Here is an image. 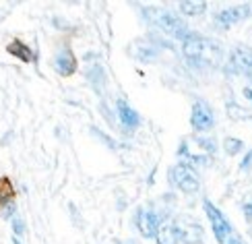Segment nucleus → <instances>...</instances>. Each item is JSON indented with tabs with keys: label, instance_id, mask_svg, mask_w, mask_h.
<instances>
[{
	"label": "nucleus",
	"instance_id": "13",
	"mask_svg": "<svg viewBox=\"0 0 252 244\" xmlns=\"http://www.w3.org/2000/svg\"><path fill=\"white\" fill-rule=\"evenodd\" d=\"M13 199H15V188H13L10 178H6V176L0 178V211L13 203Z\"/></svg>",
	"mask_w": 252,
	"mask_h": 244
},
{
	"label": "nucleus",
	"instance_id": "14",
	"mask_svg": "<svg viewBox=\"0 0 252 244\" xmlns=\"http://www.w3.org/2000/svg\"><path fill=\"white\" fill-rule=\"evenodd\" d=\"M155 238H157V244H178V242H180V236H178L176 226H163V228H159V230H157V234H155Z\"/></svg>",
	"mask_w": 252,
	"mask_h": 244
},
{
	"label": "nucleus",
	"instance_id": "5",
	"mask_svg": "<svg viewBox=\"0 0 252 244\" xmlns=\"http://www.w3.org/2000/svg\"><path fill=\"white\" fill-rule=\"evenodd\" d=\"M192 126L196 131H209L211 126L215 124V118H213V112L209 108L207 102H196L194 108H192V118H190Z\"/></svg>",
	"mask_w": 252,
	"mask_h": 244
},
{
	"label": "nucleus",
	"instance_id": "6",
	"mask_svg": "<svg viewBox=\"0 0 252 244\" xmlns=\"http://www.w3.org/2000/svg\"><path fill=\"white\" fill-rule=\"evenodd\" d=\"M136 228L145 238H153L159 230V217H157L153 211H141L136 215Z\"/></svg>",
	"mask_w": 252,
	"mask_h": 244
},
{
	"label": "nucleus",
	"instance_id": "20",
	"mask_svg": "<svg viewBox=\"0 0 252 244\" xmlns=\"http://www.w3.org/2000/svg\"><path fill=\"white\" fill-rule=\"evenodd\" d=\"M227 244H242V242H240L238 238H229V240H227Z\"/></svg>",
	"mask_w": 252,
	"mask_h": 244
},
{
	"label": "nucleus",
	"instance_id": "16",
	"mask_svg": "<svg viewBox=\"0 0 252 244\" xmlns=\"http://www.w3.org/2000/svg\"><path fill=\"white\" fill-rule=\"evenodd\" d=\"M225 151L229 153V155H236L238 151H242V147H244V143L240 141V139H225Z\"/></svg>",
	"mask_w": 252,
	"mask_h": 244
},
{
	"label": "nucleus",
	"instance_id": "4",
	"mask_svg": "<svg viewBox=\"0 0 252 244\" xmlns=\"http://www.w3.org/2000/svg\"><path fill=\"white\" fill-rule=\"evenodd\" d=\"M205 211H207V217H209V221H211V226H213V234H215L217 242H225L227 236H229V232H232L229 221L223 217V213L211 203V201H205Z\"/></svg>",
	"mask_w": 252,
	"mask_h": 244
},
{
	"label": "nucleus",
	"instance_id": "8",
	"mask_svg": "<svg viewBox=\"0 0 252 244\" xmlns=\"http://www.w3.org/2000/svg\"><path fill=\"white\" fill-rule=\"evenodd\" d=\"M54 69L58 70V75H62V77H70L72 72L77 70V58H75V54H72L68 48L60 50V52H58V56L54 58Z\"/></svg>",
	"mask_w": 252,
	"mask_h": 244
},
{
	"label": "nucleus",
	"instance_id": "1",
	"mask_svg": "<svg viewBox=\"0 0 252 244\" xmlns=\"http://www.w3.org/2000/svg\"><path fill=\"white\" fill-rule=\"evenodd\" d=\"M182 52L186 58H190L192 62H201V65H219V60L223 56V50L217 41L194 34L184 39Z\"/></svg>",
	"mask_w": 252,
	"mask_h": 244
},
{
	"label": "nucleus",
	"instance_id": "11",
	"mask_svg": "<svg viewBox=\"0 0 252 244\" xmlns=\"http://www.w3.org/2000/svg\"><path fill=\"white\" fill-rule=\"evenodd\" d=\"M118 114H120V120H122V124L126 126V129H136L139 122H141L139 114H136L124 100H118Z\"/></svg>",
	"mask_w": 252,
	"mask_h": 244
},
{
	"label": "nucleus",
	"instance_id": "3",
	"mask_svg": "<svg viewBox=\"0 0 252 244\" xmlns=\"http://www.w3.org/2000/svg\"><path fill=\"white\" fill-rule=\"evenodd\" d=\"M155 23L159 25L165 34H170L178 39H186L188 35H190V29H188V25L184 23V21L178 17V15H172V13H159L155 17Z\"/></svg>",
	"mask_w": 252,
	"mask_h": 244
},
{
	"label": "nucleus",
	"instance_id": "10",
	"mask_svg": "<svg viewBox=\"0 0 252 244\" xmlns=\"http://www.w3.org/2000/svg\"><path fill=\"white\" fill-rule=\"evenodd\" d=\"M250 15V6L248 4H242V6H234V8H227V10H221L217 15V21L221 25H234L238 21H242Z\"/></svg>",
	"mask_w": 252,
	"mask_h": 244
},
{
	"label": "nucleus",
	"instance_id": "7",
	"mask_svg": "<svg viewBox=\"0 0 252 244\" xmlns=\"http://www.w3.org/2000/svg\"><path fill=\"white\" fill-rule=\"evenodd\" d=\"M232 70L236 72H250L252 70V50L246 48V46H238L234 52H232Z\"/></svg>",
	"mask_w": 252,
	"mask_h": 244
},
{
	"label": "nucleus",
	"instance_id": "19",
	"mask_svg": "<svg viewBox=\"0 0 252 244\" xmlns=\"http://www.w3.org/2000/svg\"><path fill=\"white\" fill-rule=\"evenodd\" d=\"M244 95L252 100V87H246V89H244Z\"/></svg>",
	"mask_w": 252,
	"mask_h": 244
},
{
	"label": "nucleus",
	"instance_id": "17",
	"mask_svg": "<svg viewBox=\"0 0 252 244\" xmlns=\"http://www.w3.org/2000/svg\"><path fill=\"white\" fill-rule=\"evenodd\" d=\"M13 230H15L17 236H23L25 234V224H23V219H21L19 215L13 219Z\"/></svg>",
	"mask_w": 252,
	"mask_h": 244
},
{
	"label": "nucleus",
	"instance_id": "9",
	"mask_svg": "<svg viewBox=\"0 0 252 244\" xmlns=\"http://www.w3.org/2000/svg\"><path fill=\"white\" fill-rule=\"evenodd\" d=\"M178 230V236H180V242L184 244H196L203 242V228L198 224H192V221H182Z\"/></svg>",
	"mask_w": 252,
	"mask_h": 244
},
{
	"label": "nucleus",
	"instance_id": "18",
	"mask_svg": "<svg viewBox=\"0 0 252 244\" xmlns=\"http://www.w3.org/2000/svg\"><path fill=\"white\" fill-rule=\"evenodd\" d=\"M244 215H246L248 221H252V203H246L244 205Z\"/></svg>",
	"mask_w": 252,
	"mask_h": 244
},
{
	"label": "nucleus",
	"instance_id": "15",
	"mask_svg": "<svg viewBox=\"0 0 252 244\" xmlns=\"http://www.w3.org/2000/svg\"><path fill=\"white\" fill-rule=\"evenodd\" d=\"M180 10L184 15L188 17H196V15H203L207 10V2H203V0H194V2H180Z\"/></svg>",
	"mask_w": 252,
	"mask_h": 244
},
{
	"label": "nucleus",
	"instance_id": "12",
	"mask_svg": "<svg viewBox=\"0 0 252 244\" xmlns=\"http://www.w3.org/2000/svg\"><path fill=\"white\" fill-rule=\"evenodd\" d=\"M6 52L8 54H13L15 58L23 60V62H31L33 60V52H31V48H27L21 39H13L10 44L6 46Z\"/></svg>",
	"mask_w": 252,
	"mask_h": 244
},
{
	"label": "nucleus",
	"instance_id": "2",
	"mask_svg": "<svg viewBox=\"0 0 252 244\" xmlns=\"http://www.w3.org/2000/svg\"><path fill=\"white\" fill-rule=\"evenodd\" d=\"M170 180H172V184L178 186L182 190V193H196L198 186H201V182H198V176L192 172V168L190 166H186V164H178L170 170Z\"/></svg>",
	"mask_w": 252,
	"mask_h": 244
}]
</instances>
